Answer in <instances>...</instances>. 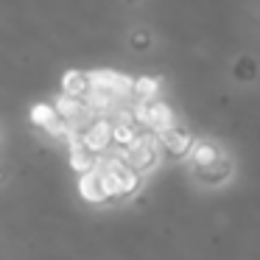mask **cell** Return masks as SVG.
<instances>
[{
  "instance_id": "cell-1",
  "label": "cell",
  "mask_w": 260,
  "mask_h": 260,
  "mask_svg": "<svg viewBox=\"0 0 260 260\" xmlns=\"http://www.w3.org/2000/svg\"><path fill=\"white\" fill-rule=\"evenodd\" d=\"M98 171H101V179L104 187H107L109 199L112 196H126L137 187V174L126 165L123 157H107V159H98Z\"/></svg>"
},
{
  "instance_id": "cell-2",
  "label": "cell",
  "mask_w": 260,
  "mask_h": 260,
  "mask_svg": "<svg viewBox=\"0 0 260 260\" xmlns=\"http://www.w3.org/2000/svg\"><path fill=\"white\" fill-rule=\"evenodd\" d=\"M123 159L135 174H148L154 165L159 162V140H157V132H148V135H137L129 146H123Z\"/></svg>"
},
{
  "instance_id": "cell-3",
  "label": "cell",
  "mask_w": 260,
  "mask_h": 260,
  "mask_svg": "<svg viewBox=\"0 0 260 260\" xmlns=\"http://www.w3.org/2000/svg\"><path fill=\"white\" fill-rule=\"evenodd\" d=\"M53 109H56L59 115H62V120L70 126L73 132H81L90 120H95L98 115L90 109V104L84 101V98L79 95H68V92H62V95L56 98V104H53Z\"/></svg>"
},
{
  "instance_id": "cell-4",
  "label": "cell",
  "mask_w": 260,
  "mask_h": 260,
  "mask_svg": "<svg viewBox=\"0 0 260 260\" xmlns=\"http://www.w3.org/2000/svg\"><path fill=\"white\" fill-rule=\"evenodd\" d=\"M135 118L140 120V123H146L151 132H159V129H165V126L174 123V112H171V107L162 101V98H157V95L137 101Z\"/></svg>"
},
{
  "instance_id": "cell-5",
  "label": "cell",
  "mask_w": 260,
  "mask_h": 260,
  "mask_svg": "<svg viewBox=\"0 0 260 260\" xmlns=\"http://www.w3.org/2000/svg\"><path fill=\"white\" fill-rule=\"evenodd\" d=\"M31 120H34L40 129H45L48 135H53V137H68V140L79 137V132L70 129V126L62 120V115H59L51 104H37V107L31 109Z\"/></svg>"
},
{
  "instance_id": "cell-6",
  "label": "cell",
  "mask_w": 260,
  "mask_h": 260,
  "mask_svg": "<svg viewBox=\"0 0 260 260\" xmlns=\"http://www.w3.org/2000/svg\"><path fill=\"white\" fill-rule=\"evenodd\" d=\"M90 87L118 98V101L132 95V79L123 73H115V70H95V73H90Z\"/></svg>"
},
{
  "instance_id": "cell-7",
  "label": "cell",
  "mask_w": 260,
  "mask_h": 260,
  "mask_svg": "<svg viewBox=\"0 0 260 260\" xmlns=\"http://www.w3.org/2000/svg\"><path fill=\"white\" fill-rule=\"evenodd\" d=\"M79 137H81V140H84L95 154L107 151V148L112 146V120L104 118V115H98L95 120H90V123H87L84 129L79 132Z\"/></svg>"
},
{
  "instance_id": "cell-8",
  "label": "cell",
  "mask_w": 260,
  "mask_h": 260,
  "mask_svg": "<svg viewBox=\"0 0 260 260\" xmlns=\"http://www.w3.org/2000/svg\"><path fill=\"white\" fill-rule=\"evenodd\" d=\"M79 193L87 199L90 204H101L109 199L107 187H104V179H101V171H98V165H92L90 171H84L81 174V182H79Z\"/></svg>"
},
{
  "instance_id": "cell-9",
  "label": "cell",
  "mask_w": 260,
  "mask_h": 260,
  "mask_svg": "<svg viewBox=\"0 0 260 260\" xmlns=\"http://www.w3.org/2000/svg\"><path fill=\"white\" fill-rule=\"evenodd\" d=\"M157 140H159V148H168L171 154H185L187 148L193 146L190 135H187L185 129H179V126H165V129L157 132Z\"/></svg>"
},
{
  "instance_id": "cell-10",
  "label": "cell",
  "mask_w": 260,
  "mask_h": 260,
  "mask_svg": "<svg viewBox=\"0 0 260 260\" xmlns=\"http://www.w3.org/2000/svg\"><path fill=\"white\" fill-rule=\"evenodd\" d=\"M95 162H98V154L92 151L81 137H73V140H70V165L84 174V171H90Z\"/></svg>"
},
{
  "instance_id": "cell-11",
  "label": "cell",
  "mask_w": 260,
  "mask_h": 260,
  "mask_svg": "<svg viewBox=\"0 0 260 260\" xmlns=\"http://www.w3.org/2000/svg\"><path fill=\"white\" fill-rule=\"evenodd\" d=\"M87 90H90V73H81V70H70V73H64L62 92L84 98V92H87Z\"/></svg>"
},
{
  "instance_id": "cell-12",
  "label": "cell",
  "mask_w": 260,
  "mask_h": 260,
  "mask_svg": "<svg viewBox=\"0 0 260 260\" xmlns=\"http://www.w3.org/2000/svg\"><path fill=\"white\" fill-rule=\"evenodd\" d=\"M159 92V79H132V95L129 98H137V101H143V98H154Z\"/></svg>"
},
{
  "instance_id": "cell-13",
  "label": "cell",
  "mask_w": 260,
  "mask_h": 260,
  "mask_svg": "<svg viewBox=\"0 0 260 260\" xmlns=\"http://www.w3.org/2000/svg\"><path fill=\"white\" fill-rule=\"evenodd\" d=\"M193 162L199 165V168H204V165H215L218 162V151H215V146H210V143H199L196 148H193Z\"/></svg>"
}]
</instances>
